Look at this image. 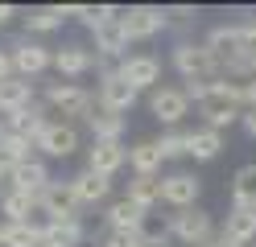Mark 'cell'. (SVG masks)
<instances>
[{
  "label": "cell",
  "instance_id": "19",
  "mask_svg": "<svg viewBox=\"0 0 256 247\" xmlns=\"http://www.w3.org/2000/svg\"><path fill=\"white\" fill-rule=\"evenodd\" d=\"M83 219H58V223H42V247H78L83 243Z\"/></svg>",
  "mask_w": 256,
  "mask_h": 247
},
{
  "label": "cell",
  "instance_id": "14",
  "mask_svg": "<svg viewBox=\"0 0 256 247\" xmlns=\"http://www.w3.org/2000/svg\"><path fill=\"white\" fill-rule=\"evenodd\" d=\"M50 169H46V161H38V157H29V161H21L17 169H12V177H8V190H17V194H29V198H38L46 186H50Z\"/></svg>",
  "mask_w": 256,
  "mask_h": 247
},
{
  "label": "cell",
  "instance_id": "7",
  "mask_svg": "<svg viewBox=\"0 0 256 247\" xmlns=\"http://www.w3.org/2000/svg\"><path fill=\"white\" fill-rule=\"evenodd\" d=\"M136 99H140V95H136V91L120 78V70H116V66H100V91H95V103H100L104 111L128 115Z\"/></svg>",
  "mask_w": 256,
  "mask_h": 247
},
{
  "label": "cell",
  "instance_id": "24",
  "mask_svg": "<svg viewBox=\"0 0 256 247\" xmlns=\"http://www.w3.org/2000/svg\"><path fill=\"white\" fill-rule=\"evenodd\" d=\"M145 214H149V210L132 206V202H128V198H116V202L108 206V214H104V219H108V231H136Z\"/></svg>",
  "mask_w": 256,
  "mask_h": 247
},
{
  "label": "cell",
  "instance_id": "26",
  "mask_svg": "<svg viewBox=\"0 0 256 247\" xmlns=\"http://www.w3.org/2000/svg\"><path fill=\"white\" fill-rule=\"evenodd\" d=\"M34 210H38V198L17 194V190L0 194V214H4L8 223H34Z\"/></svg>",
  "mask_w": 256,
  "mask_h": 247
},
{
  "label": "cell",
  "instance_id": "22",
  "mask_svg": "<svg viewBox=\"0 0 256 247\" xmlns=\"http://www.w3.org/2000/svg\"><path fill=\"white\" fill-rule=\"evenodd\" d=\"M124 198H128L132 206H140V210H157V206H162V177H136V173H132Z\"/></svg>",
  "mask_w": 256,
  "mask_h": 247
},
{
  "label": "cell",
  "instance_id": "16",
  "mask_svg": "<svg viewBox=\"0 0 256 247\" xmlns=\"http://www.w3.org/2000/svg\"><path fill=\"white\" fill-rule=\"evenodd\" d=\"M87 128H91V136H95V140H104V144H120V140H124V128H128V115L104 111L100 103H95L91 115H87Z\"/></svg>",
  "mask_w": 256,
  "mask_h": 247
},
{
  "label": "cell",
  "instance_id": "33",
  "mask_svg": "<svg viewBox=\"0 0 256 247\" xmlns=\"http://www.w3.org/2000/svg\"><path fill=\"white\" fill-rule=\"evenodd\" d=\"M240 128H244L248 136L256 140V107H244V115H240Z\"/></svg>",
  "mask_w": 256,
  "mask_h": 247
},
{
  "label": "cell",
  "instance_id": "2",
  "mask_svg": "<svg viewBox=\"0 0 256 247\" xmlns=\"http://www.w3.org/2000/svg\"><path fill=\"white\" fill-rule=\"evenodd\" d=\"M174 70L182 74V82H215L219 58L206 49V41H178L174 45Z\"/></svg>",
  "mask_w": 256,
  "mask_h": 247
},
{
  "label": "cell",
  "instance_id": "17",
  "mask_svg": "<svg viewBox=\"0 0 256 247\" xmlns=\"http://www.w3.org/2000/svg\"><path fill=\"white\" fill-rule=\"evenodd\" d=\"M162 148H157L153 140H136V144H128V169H132L136 177H162Z\"/></svg>",
  "mask_w": 256,
  "mask_h": 247
},
{
  "label": "cell",
  "instance_id": "8",
  "mask_svg": "<svg viewBox=\"0 0 256 247\" xmlns=\"http://www.w3.org/2000/svg\"><path fill=\"white\" fill-rule=\"evenodd\" d=\"M116 70H120V78H124L136 95L162 87V58H153V54H128Z\"/></svg>",
  "mask_w": 256,
  "mask_h": 247
},
{
  "label": "cell",
  "instance_id": "21",
  "mask_svg": "<svg viewBox=\"0 0 256 247\" xmlns=\"http://www.w3.org/2000/svg\"><path fill=\"white\" fill-rule=\"evenodd\" d=\"M223 235H228L232 243H240V247H248L252 239H256V210H244V206H232L228 210V223L219 227Z\"/></svg>",
  "mask_w": 256,
  "mask_h": 247
},
{
  "label": "cell",
  "instance_id": "5",
  "mask_svg": "<svg viewBox=\"0 0 256 247\" xmlns=\"http://www.w3.org/2000/svg\"><path fill=\"white\" fill-rule=\"evenodd\" d=\"M170 235L178 239L182 247H202L206 239L215 235V219H211V210H202V206L174 210V214H170Z\"/></svg>",
  "mask_w": 256,
  "mask_h": 247
},
{
  "label": "cell",
  "instance_id": "4",
  "mask_svg": "<svg viewBox=\"0 0 256 247\" xmlns=\"http://www.w3.org/2000/svg\"><path fill=\"white\" fill-rule=\"evenodd\" d=\"M120 25H124L128 45L132 41H149V37H157V33L170 29V12L162 4H128L124 16H120Z\"/></svg>",
  "mask_w": 256,
  "mask_h": 247
},
{
  "label": "cell",
  "instance_id": "15",
  "mask_svg": "<svg viewBox=\"0 0 256 247\" xmlns=\"http://www.w3.org/2000/svg\"><path fill=\"white\" fill-rule=\"evenodd\" d=\"M54 70H58V78H83V74H91L95 70V54L87 45H62V49H54Z\"/></svg>",
  "mask_w": 256,
  "mask_h": 247
},
{
  "label": "cell",
  "instance_id": "18",
  "mask_svg": "<svg viewBox=\"0 0 256 247\" xmlns=\"http://www.w3.org/2000/svg\"><path fill=\"white\" fill-rule=\"evenodd\" d=\"M34 82H29V78H17V74H12V78H4V82H0V115H17V111H25L29 103H34Z\"/></svg>",
  "mask_w": 256,
  "mask_h": 247
},
{
  "label": "cell",
  "instance_id": "28",
  "mask_svg": "<svg viewBox=\"0 0 256 247\" xmlns=\"http://www.w3.org/2000/svg\"><path fill=\"white\" fill-rule=\"evenodd\" d=\"M223 153V132H215V128H194L190 132V157L194 161H215Z\"/></svg>",
  "mask_w": 256,
  "mask_h": 247
},
{
  "label": "cell",
  "instance_id": "30",
  "mask_svg": "<svg viewBox=\"0 0 256 247\" xmlns=\"http://www.w3.org/2000/svg\"><path fill=\"white\" fill-rule=\"evenodd\" d=\"M4 247H42V223H4Z\"/></svg>",
  "mask_w": 256,
  "mask_h": 247
},
{
  "label": "cell",
  "instance_id": "9",
  "mask_svg": "<svg viewBox=\"0 0 256 247\" xmlns=\"http://www.w3.org/2000/svg\"><path fill=\"white\" fill-rule=\"evenodd\" d=\"M38 210L46 214V223H58V219H78V198L70 181H50L42 194H38Z\"/></svg>",
  "mask_w": 256,
  "mask_h": 247
},
{
  "label": "cell",
  "instance_id": "35",
  "mask_svg": "<svg viewBox=\"0 0 256 247\" xmlns=\"http://www.w3.org/2000/svg\"><path fill=\"white\" fill-rule=\"evenodd\" d=\"M12 78V58H8V49H0V82Z\"/></svg>",
  "mask_w": 256,
  "mask_h": 247
},
{
  "label": "cell",
  "instance_id": "38",
  "mask_svg": "<svg viewBox=\"0 0 256 247\" xmlns=\"http://www.w3.org/2000/svg\"><path fill=\"white\" fill-rule=\"evenodd\" d=\"M0 247H4V235H0Z\"/></svg>",
  "mask_w": 256,
  "mask_h": 247
},
{
  "label": "cell",
  "instance_id": "1",
  "mask_svg": "<svg viewBox=\"0 0 256 247\" xmlns=\"http://www.w3.org/2000/svg\"><path fill=\"white\" fill-rule=\"evenodd\" d=\"M198 115L206 120V128H215V132L240 124V115H244V103H240L236 82L215 78V82H211V91H206V95H202V103H198Z\"/></svg>",
  "mask_w": 256,
  "mask_h": 247
},
{
  "label": "cell",
  "instance_id": "10",
  "mask_svg": "<svg viewBox=\"0 0 256 247\" xmlns=\"http://www.w3.org/2000/svg\"><path fill=\"white\" fill-rule=\"evenodd\" d=\"M149 111H153V120L157 124H166V128H178L182 124V115H190V99L182 87H157L149 91Z\"/></svg>",
  "mask_w": 256,
  "mask_h": 247
},
{
  "label": "cell",
  "instance_id": "29",
  "mask_svg": "<svg viewBox=\"0 0 256 247\" xmlns=\"http://www.w3.org/2000/svg\"><path fill=\"white\" fill-rule=\"evenodd\" d=\"M62 21H66V4H42V8H29L25 29L29 33H54V29H62Z\"/></svg>",
  "mask_w": 256,
  "mask_h": 247
},
{
  "label": "cell",
  "instance_id": "23",
  "mask_svg": "<svg viewBox=\"0 0 256 247\" xmlns=\"http://www.w3.org/2000/svg\"><path fill=\"white\" fill-rule=\"evenodd\" d=\"M232 206L256 210V161H248V165L236 169V177H232Z\"/></svg>",
  "mask_w": 256,
  "mask_h": 247
},
{
  "label": "cell",
  "instance_id": "20",
  "mask_svg": "<svg viewBox=\"0 0 256 247\" xmlns=\"http://www.w3.org/2000/svg\"><path fill=\"white\" fill-rule=\"evenodd\" d=\"M70 186H74L78 206H95V202H104V198L112 194V177H100V173H91V169H78L70 177Z\"/></svg>",
  "mask_w": 256,
  "mask_h": 247
},
{
  "label": "cell",
  "instance_id": "39",
  "mask_svg": "<svg viewBox=\"0 0 256 247\" xmlns=\"http://www.w3.org/2000/svg\"><path fill=\"white\" fill-rule=\"evenodd\" d=\"M0 194H4V190H0Z\"/></svg>",
  "mask_w": 256,
  "mask_h": 247
},
{
  "label": "cell",
  "instance_id": "12",
  "mask_svg": "<svg viewBox=\"0 0 256 247\" xmlns=\"http://www.w3.org/2000/svg\"><path fill=\"white\" fill-rule=\"evenodd\" d=\"M198 194H202V181L194 173H170V177H162V202L170 210L198 206Z\"/></svg>",
  "mask_w": 256,
  "mask_h": 247
},
{
  "label": "cell",
  "instance_id": "36",
  "mask_svg": "<svg viewBox=\"0 0 256 247\" xmlns=\"http://www.w3.org/2000/svg\"><path fill=\"white\" fill-rule=\"evenodd\" d=\"M12 16H17V4H0V29L12 25Z\"/></svg>",
  "mask_w": 256,
  "mask_h": 247
},
{
  "label": "cell",
  "instance_id": "32",
  "mask_svg": "<svg viewBox=\"0 0 256 247\" xmlns=\"http://www.w3.org/2000/svg\"><path fill=\"white\" fill-rule=\"evenodd\" d=\"M104 247H145L136 231H104Z\"/></svg>",
  "mask_w": 256,
  "mask_h": 247
},
{
  "label": "cell",
  "instance_id": "25",
  "mask_svg": "<svg viewBox=\"0 0 256 247\" xmlns=\"http://www.w3.org/2000/svg\"><path fill=\"white\" fill-rule=\"evenodd\" d=\"M136 235H140L145 247H170V243H174V235H170V214H153V210H149L145 219H140Z\"/></svg>",
  "mask_w": 256,
  "mask_h": 247
},
{
  "label": "cell",
  "instance_id": "11",
  "mask_svg": "<svg viewBox=\"0 0 256 247\" xmlns=\"http://www.w3.org/2000/svg\"><path fill=\"white\" fill-rule=\"evenodd\" d=\"M34 148H42V153L54 157V161H66V157L78 153V128L66 124V120H50V124L42 128V136H38Z\"/></svg>",
  "mask_w": 256,
  "mask_h": 247
},
{
  "label": "cell",
  "instance_id": "31",
  "mask_svg": "<svg viewBox=\"0 0 256 247\" xmlns=\"http://www.w3.org/2000/svg\"><path fill=\"white\" fill-rule=\"evenodd\" d=\"M153 144L162 148L166 161H182V157H190V132H186V128H166Z\"/></svg>",
  "mask_w": 256,
  "mask_h": 247
},
{
  "label": "cell",
  "instance_id": "6",
  "mask_svg": "<svg viewBox=\"0 0 256 247\" xmlns=\"http://www.w3.org/2000/svg\"><path fill=\"white\" fill-rule=\"evenodd\" d=\"M8 58H12V74L34 82L38 74H46V70L54 66V49H50V45H42V41L17 37V41L8 45Z\"/></svg>",
  "mask_w": 256,
  "mask_h": 247
},
{
  "label": "cell",
  "instance_id": "37",
  "mask_svg": "<svg viewBox=\"0 0 256 247\" xmlns=\"http://www.w3.org/2000/svg\"><path fill=\"white\" fill-rule=\"evenodd\" d=\"M248 78H256V66H252V74H248Z\"/></svg>",
  "mask_w": 256,
  "mask_h": 247
},
{
  "label": "cell",
  "instance_id": "27",
  "mask_svg": "<svg viewBox=\"0 0 256 247\" xmlns=\"http://www.w3.org/2000/svg\"><path fill=\"white\" fill-rule=\"evenodd\" d=\"M29 148H34V144H25L21 136H12V132L0 136V181L12 177V169H17L21 161H29Z\"/></svg>",
  "mask_w": 256,
  "mask_h": 247
},
{
  "label": "cell",
  "instance_id": "34",
  "mask_svg": "<svg viewBox=\"0 0 256 247\" xmlns=\"http://www.w3.org/2000/svg\"><path fill=\"white\" fill-rule=\"evenodd\" d=\"M202 247H240V243H232L228 235H223V231H215V235H211V239H206Z\"/></svg>",
  "mask_w": 256,
  "mask_h": 247
},
{
  "label": "cell",
  "instance_id": "3",
  "mask_svg": "<svg viewBox=\"0 0 256 247\" xmlns=\"http://www.w3.org/2000/svg\"><path fill=\"white\" fill-rule=\"evenodd\" d=\"M46 107H50V115H62V120H87L91 115V107H95V99H91V91H83L78 82H50L46 87Z\"/></svg>",
  "mask_w": 256,
  "mask_h": 247
},
{
  "label": "cell",
  "instance_id": "13",
  "mask_svg": "<svg viewBox=\"0 0 256 247\" xmlns=\"http://www.w3.org/2000/svg\"><path fill=\"white\" fill-rule=\"evenodd\" d=\"M128 165V144H104V140H91L87 148V169L100 173V177H116L120 169Z\"/></svg>",
  "mask_w": 256,
  "mask_h": 247
}]
</instances>
